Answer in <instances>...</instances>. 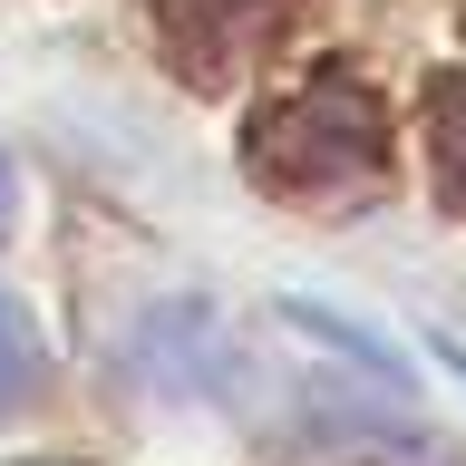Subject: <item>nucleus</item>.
<instances>
[{
    "label": "nucleus",
    "mask_w": 466,
    "mask_h": 466,
    "mask_svg": "<svg viewBox=\"0 0 466 466\" xmlns=\"http://www.w3.org/2000/svg\"><path fill=\"white\" fill-rule=\"evenodd\" d=\"M39 379H49V350H39V320L0 291V408L39 399Z\"/></svg>",
    "instance_id": "f257e3e1"
},
{
    "label": "nucleus",
    "mask_w": 466,
    "mask_h": 466,
    "mask_svg": "<svg viewBox=\"0 0 466 466\" xmlns=\"http://www.w3.org/2000/svg\"><path fill=\"white\" fill-rule=\"evenodd\" d=\"M437 146H447V195L466 204V78L437 97Z\"/></svg>",
    "instance_id": "f03ea898"
},
{
    "label": "nucleus",
    "mask_w": 466,
    "mask_h": 466,
    "mask_svg": "<svg viewBox=\"0 0 466 466\" xmlns=\"http://www.w3.org/2000/svg\"><path fill=\"white\" fill-rule=\"evenodd\" d=\"M0 214H10V166H0Z\"/></svg>",
    "instance_id": "7ed1b4c3"
}]
</instances>
